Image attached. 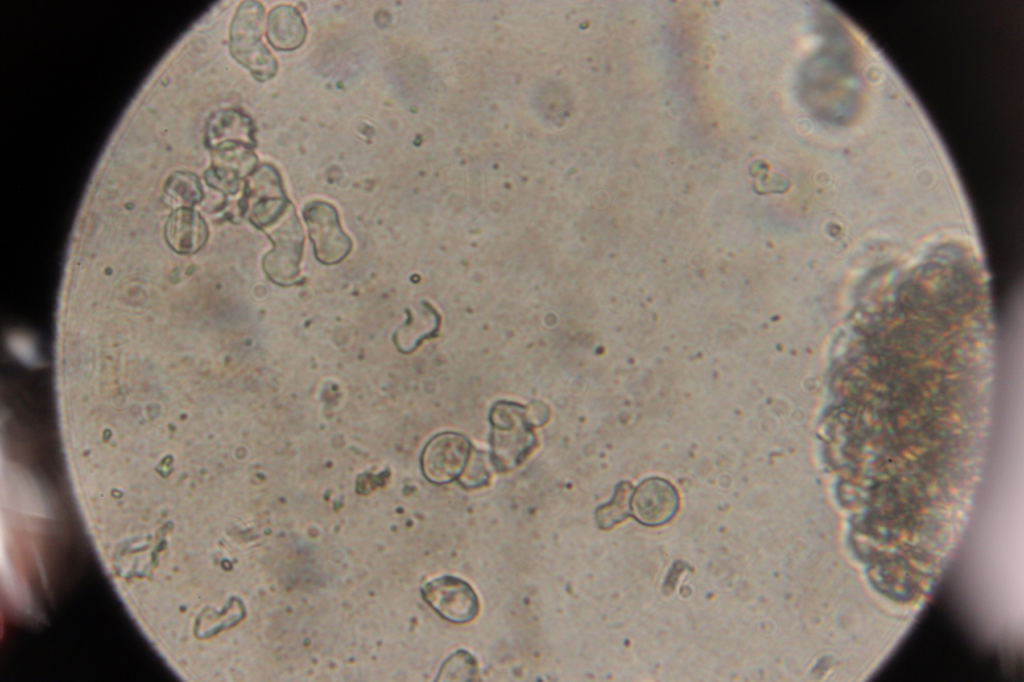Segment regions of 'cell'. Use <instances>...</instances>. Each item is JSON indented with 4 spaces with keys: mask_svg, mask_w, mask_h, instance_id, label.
Segmentation results:
<instances>
[{
    "mask_svg": "<svg viewBox=\"0 0 1024 682\" xmlns=\"http://www.w3.org/2000/svg\"><path fill=\"white\" fill-rule=\"evenodd\" d=\"M264 8L245 1L237 9L230 28V51L259 81L274 76L277 62L261 41Z\"/></svg>",
    "mask_w": 1024,
    "mask_h": 682,
    "instance_id": "1",
    "label": "cell"
},
{
    "mask_svg": "<svg viewBox=\"0 0 1024 682\" xmlns=\"http://www.w3.org/2000/svg\"><path fill=\"white\" fill-rule=\"evenodd\" d=\"M422 596L438 615L452 623H468L479 614L480 603L472 586L455 576L444 575L427 582Z\"/></svg>",
    "mask_w": 1024,
    "mask_h": 682,
    "instance_id": "2",
    "label": "cell"
},
{
    "mask_svg": "<svg viewBox=\"0 0 1024 682\" xmlns=\"http://www.w3.org/2000/svg\"><path fill=\"white\" fill-rule=\"evenodd\" d=\"M677 508V491L663 478L645 479L631 495V513L643 525H662L674 516Z\"/></svg>",
    "mask_w": 1024,
    "mask_h": 682,
    "instance_id": "3",
    "label": "cell"
},
{
    "mask_svg": "<svg viewBox=\"0 0 1024 682\" xmlns=\"http://www.w3.org/2000/svg\"><path fill=\"white\" fill-rule=\"evenodd\" d=\"M470 447L464 438H434L425 447L422 454V470L431 482L442 484L451 482L464 472L468 463Z\"/></svg>",
    "mask_w": 1024,
    "mask_h": 682,
    "instance_id": "4",
    "label": "cell"
},
{
    "mask_svg": "<svg viewBox=\"0 0 1024 682\" xmlns=\"http://www.w3.org/2000/svg\"><path fill=\"white\" fill-rule=\"evenodd\" d=\"M306 25L299 11L290 5L274 7L267 18V40L277 50L298 48L306 37Z\"/></svg>",
    "mask_w": 1024,
    "mask_h": 682,
    "instance_id": "5",
    "label": "cell"
},
{
    "mask_svg": "<svg viewBox=\"0 0 1024 682\" xmlns=\"http://www.w3.org/2000/svg\"><path fill=\"white\" fill-rule=\"evenodd\" d=\"M165 235L168 243L178 252L197 250L205 240L206 227L202 218L189 208H178L169 217Z\"/></svg>",
    "mask_w": 1024,
    "mask_h": 682,
    "instance_id": "6",
    "label": "cell"
},
{
    "mask_svg": "<svg viewBox=\"0 0 1024 682\" xmlns=\"http://www.w3.org/2000/svg\"><path fill=\"white\" fill-rule=\"evenodd\" d=\"M206 140L213 147L224 143L251 145L254 141L251 120L235 110L219 111L207 123Z\"/></svg>",
    "mask_w": 1024,
    "mask_h": 682,
    "instance_id": "7",
    "label": "cell"
},
{
    "mask_svg": "<svg viewBox=\"0 0 1024 682\" xmlns=\"http://www.w3.org/2000/svg\"><path fill=\"white\" fill-rule=\"evenodd\" d=\"M168 203L178 208H188L201 199V186L196 176L188 172H176L165 186Z\"/></svg>",
    "mask_w": 1024,
    "mask_h": 682,
    "instance_id": "8",
    "label": "cell"
},
{
    "mask_svg": "<svg viewBox=\"0 0 1024 682\" xmlns=\"http://www.w3.org/2000/svg\"><path fill=\"white\" fill-rule=\"evenodd\" d=\"M632 492L633 488L627 482L616 487L611 501L596 511V521L600 528L609 529L630 515Z\"/></svg>",
    "mask_w": 1024,
    "mask_h": 682,
    "instance_id": "9",
    "label": "cell"
},
{
    "mask_svg": "<svg viewBox=\"0 0 1024 682\" xmlns=\"http://www.w3.org/2000/svg\"><path fill=\"white\" fill-rule=\"evenodd\" d=\"M478 666L474 657L466 651L460 650L452 654L443 664L439 680H473L477 674Z\"/></svg>",
    "mask_w": 1024,
    "mask_h": 682,
    "instance_id": "10",
    "label": "cell"
}]
</instances>
